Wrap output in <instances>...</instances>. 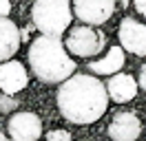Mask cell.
<instances>
[{
    "label": "cell",
    "mask_w": 146,
    "mask_h": 141,
    "mask_svg": "<svg viewBox=\"0 0 146 141\" xmlns=\"http://www.w3.org/2000/svg\"><path fill=\"white\" fill-rule=\"evenodd\" d=\"M106 106L109 93L104 84L93 75H71L58 90V108L62 117L78 126L98 121Z\"/></svg>",
    "instance_id": "6da1fadb"
},
{
    "label": "cell",
    "mask_w": 146,
    "mask_h": 141,
    "mask_svg": "<svg viewBox=\"0 0 146 141\" xmlns=\"http://www.w3.org/2000/svg\"><path fill=\"white\" fill-rule=\"evenodd\" d=\"M29 64L36 77L44 84H60L75 70V62L69 57L66 46L60 42V38L49 35H40L29 46Z\"/></svg>",
    "instance_id": "7a4b0ae2"
},
{
    "label": "cell",
    "mask_w": 146,
    "mask_h": 141,
    "mask_svg": "<svg viewBox=\"0 0 146 141\" xmlns=\"http://www.w3.org/2000/svg\"><path fill=\"white\" fill-rule=\"evenodd\" d=\"M33 24L42 35L58 38L71 22V0H36L31 9Z\"/></svg>",
    "instance_id": "3957f363"
},
{
    "label": "cell",
    "mask_w": 146,
    "mask_h": 141,
    "mask_svg": "<svg viewBox=\"0 0 146 141\" xmlns=\"http://www.w3.org/2000/svg\"><path fill=\"white\" fill-rule=\"evenodd\" d=\"M102 46H104V35L93 31L86 24L71 29V33L66 38V49L80 57H93L95 53L102 51Z\"/></svg>",
    "instance_id": "277c9868"
},
{
    "label": "cell",
    "mask_w": 146,
    "mask_h": 141,
    "mask_svg": "<svg viewBox=\"0 0 146 141\" xmlns=\"http://www.w3.org/2000/svg\"><path fill=\"white\" fill-rule=\"evenodd\" d=\"M115 11V0H73V13L86 26L104 24Z\"/></svg>",
    "instance_id": "5b68a950"
},
{
    "label": "cell",
    "mask_w": 146,
    "mask_h": 141,
    "mask_svg": "<svg viewBox=\"0 0 146 141\" xmlns=\"http://www.w3.org/2000/svg\"><path fill=\"white\" fill-rule=\"evenodd\" d=\"M13 141H36L42 134V121L33 113H16L7 123Z\"/></svg>",
    "instance_id": "8992f818"
},
{
    "label": "cell",
    "mask_w": 146,
    "mask_h": 141,
    "mask_svg": "<svg viewBox=\"0 0 146 141\" xmlns=\"http://www.w3.org/2000/svg\"><path fill=\"white\" fill-rule=\"evenodd\" d=\"M122 49L135 55H146V24H139L135 18H124L119 24Z\"/></svg>",
    "instance_id": "52a82bcc"
},
{
    "label": "cell",
    "mask_w": 146,
    "mask_h": 141,
    "mask_svg": "<svg viewBox=\"0 0 146 141\" xmlns=\"http://www.w3.org/2000/svg\"><path fill=\"white\" fill-rule=\"evenodd\" d=\"M27 70L16 60L0 62V93L5 95H16L27 86Z\"/></svg>",
    "instance_id": "ba28073f"
},
{
    "label": "cell",
    "mask_w": 146,
    "mask_h": 141,
    "mask_svg": "<svg viewBox=\"0 0 146 141\" xmlns=\"http://www.w3.org/2000/svg\"><path fill=\"white\" fill-rule=\"evenodd\" d=\"M142 132V123L133 113H117L111 119L109 137L113 141H135Z\"/></svg>",
    "instance_id": "9c48e42d"
},
{
    "label": "cell",
    "mask_w": 146,
    "mask_h": 141,
    "mask_svg": "<svg viewBox=\"0 0 146 141\" xmlns=\"http://www.w3.org/2000/svg\"><path fill=\"white\" fill-rule=\"evenodd\" d=\"M20 49V31L9 18H0V62L11 60Z\"/></svg>",
    "instance_id": "30bf717a"
},
{
    "label": "cell",
    "mask_w": 146,
    "mask_h": 141,
    "mask_svg": "<svg viewBox=\"0 0 146 141\" xmlns=\"http://www.w3.org/2000/svg\"><path fill=\"white\" fill-rule=\"evenodd\" d=\"M106 93H109L111 99H115L117 104L122 101H131L137 93V84L135 79L126 75V73H117V75H113L109 79V84H106Z\"/></svg>",
    "instance_id": "8fae6325"
},
{
    "label": "cell",
    "mask_w": 146,
    "mask_h": 141,
    "mask_svg": "<svg viewBox=\"0 0 146 141\" xmlns=\"http://www.w3.org/2000/svg\"><path fill=\"white\" fill-rule=\"evenodd\" d=\"M124 66V51L119 46H113L102 60L98 62H91L89 64V70L98 73V75H113L115 70H119Z\"/></svg>",
    "instance_id": "7c38bea8"
},
{
    "label": "cell",
    "mask_w": 146,
    "mask_h": 141,
    "mask_svg": "<svg viewBox=\"0 0 146 141\" xmlns=\"http://www.w3.org/2000/svg\"><path fill=\"white\" fill-rule=\"evenodd\" d=\"M16 106H18V101L13 99V95L0 93V113H11V110H16Z\"/></svg>",
    "instance_id": "4fadbf2b"
},
{
    "label": "cell",
    "mask_w": 146,
    "mask_h": 141,
    "mask_svg": "<svg viewBox=\"0 0 146 141\" xmlns=\"http://www.w3.org/2000/svg\"><path fill=\"white\" fill-rule=\"evenodd\" d=\"M46 141H71V134L66 130H51L46 134Z\"/></svg>",
    "instance_id": "5bb4252c"
},
{
    "label": "cell",
    "mask_w": 146,
    "mask_h": 141,
    "mask_svg": "<svg viewBox=\"0 0 146 141\" xmlns=\"http://www.w3.org/2000/svg\"><path fill=\"white\" fill-rule=\"evenodd\" d=\"M11 11V2L9 0H0V18H7Z\"/></svg>",
    "instance_id": "9a60e30c"
},
{
    "label": "cell",
    "mask_w": 146,
    "mask_h": 141,
    "mask_svg": "<svg viewBox=\"0 0 146 141\" xmlns=\"http://www.w3.org/2000/svg\"><path fill=\"white\" fill-rule=\"evenodd\" d=\"M135 9L146 18V0H135Z\"/></svg>",
    "instance_id": "2e32d148"
},
{
    "label": "cell",
    "mask_w": 146,
    "mask_h": 141,
    "mask_svg": "<svg viewBox=\"0 0 146 141\" xmlns=\"http://www.w3.org/2000/svg\"><path fill=\"white\" fill-rule=\"evenodd\" d=\"M139 86L146 90V64L142 66V69H139Z\"/></svg>",
    "instance_id": "e0dca14e"
},
{
    "label": "cell",
    "mask_w": 146,
    "mask_h": 141,
    "mask_svg": "<svg viewBox=\"0 0 146 141\" xmlns=\"http://www.w3.org/2000/svg\"><path fill=\"white\" fill-rule=\"evenodd\" d=\"M0 141H7V137H5V134H2V132H0Z\"/></svg>",
    "instance_id": "ac0fdd59"
}]
</instances>
